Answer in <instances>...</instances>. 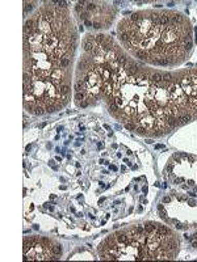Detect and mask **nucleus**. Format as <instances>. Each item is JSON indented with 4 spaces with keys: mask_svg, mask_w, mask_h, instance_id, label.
<instances>
[{
    "mask_svg": "<svg viewBox=\"0 0 197 262\" xmlns=\"http://www.w3.org/2000/svg\"><path fill=\"white\" fill-rule=\"evenodd\" d=\"M72 98L81 109L104 105L125 128L158 139L197 119V67L155 69L131 58L109 34L88 33Z\"/></svg>",
    "mask_w": 197,
    "mask_h": 262,
    "instance_id": "1",
    "label": "nucleus"
},
{
    "mask_svg": "<svg viewBox=\"0 0 197 262\" xmlns=\"http://www.w3.org/2000/svg\"><path fill=\"white\" fill-rule=\"evenodd\" d=\"M164 176L170 184L193 195L197 193V156L178 152L168 159Z\"/></svg>",
    "mask_w": 197,
    "mask_h": 262,
    "instance_id": "6",
    "label": "nucleus"
},
{
    "mask_svg": "<svg viewBox=\"0 0 197 262\" xmlns=\"http://www.w3.org/2000/svg\"><path fill=\"white\" fill-rule=\"evenodd\" d=\"M79 33L66 2H44L23 28V105L32 116L65 109L74 96Z\"/></svg>",
    "mask_w": 197,
    "mask_h": 262,
    "instance_id": "2",
    "label": "nucleus"
},
{
    "mask_svg": "<svg viewBox=\"0 0 197 262\" xmlns=\"http://www.w3.org/2000/svg\"><path fill=\"white\" fill-rule=\"evenodd\" d=\"M119 45L135 60L162 70H176L193 54V27L172 9H141L117 24Z\"/></svg>",
    "mask_w": 197,
    "mask_h": 262,
    "instance_id": "3",
    "label": "nucleus"
},
{
    "mask_svg": "<svg viewBox=\"0 0 197 262\" xmlns=\"http://www.w3.org/2000/svg\"><path fill=\"white\" fill-rule=\"evenodd\" d=\"M182 237L166 223L140 222L109 233L97 247L102 261L176 259Z\"/></svg>",
    "mask_w": 197,
    "mask_h": 262,
    "instance_id": "4",
    "label": "nucleus"
},
{
    "mask_svg": "<svg viewBox=\"0 0 197 262\" xmlns=\"http://www.w3.org/2000/svg\"><path fill=\"white\" fill-rule=\"evenodd\" d=\"M33 4H36V2H24V16L28 15V9H29V13H30L33 7H36V6H33ZM30 15H32V13H30Z\"/></svg>",
    "mask_w": 197,
    "mask_h": 262,
    "instance_id": "9",
    "label": "nucleus"
},
{
    "mask_svg": "<svg viewBox=\"0 0 197 262\" xmlns=\"http://www.w3.org/2000/svg\"><path fill=\"white\" fill-rule=\"evenodd\" d=\"M24 261H49L58 259L62 256V245L51 237L29 236L23 243Z\"/></svg>",
    "mask_w": 197,
    "mask_h": 262,
    "instance_id": "8",
    "label": "nucleus"
},
{
    "mask_svg": "<svg viewBox=\"0 0 197 262\" xmlns=\"http://www.w3.org/2000/svg\"><path fill=\"white\" fill-rule=\"evenodd\" d=\"M158 214L164 223L178 231L180 237L197 250V200L171 191L162 198Z\"/></svg>",
    "mask_w": 197,
    "mask_h": 262,
    "instance_id": "5",
    "label": "nucleus"
},
{
    "mask_svg": "<svg viewBox=\"0 0 197 262\" xmlns=\"http://www.w3.org/2000/svg\"><path fill=\"white\" fill-rule=\"evenodd\" d=\"M74 12L86 27L105 30L113 24L119 11L109 2H78L74 7Z\"/></svg>",
    "mask_w": 197,
    "mask_h": 262,
    "instance_id": "7",
    "label": "nucleus"
}]
</instances>
